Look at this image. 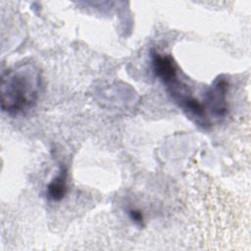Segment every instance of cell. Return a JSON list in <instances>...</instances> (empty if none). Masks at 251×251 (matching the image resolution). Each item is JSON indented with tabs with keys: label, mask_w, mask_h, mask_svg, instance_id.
<instances>
[{
	"label": "cell",
	"mask_w": 251,
	"mask_h": 251,
	"mask_svg": "<svg viewBox=\"0 0 251 251\" xmlns=\"http://www.w3.org/2000/svg\"><path fill=\"white\" fill-rule=\"evenodd\" d=\"M40 74L31 64L9 70L1 79V108L9 114H19L31 108L37 101Z\"/></svg>",
	"instance_id": "obj_1"
},
{
	"label": "cell",
	"mask_w": 251,
	"mask_h": 251,
	"mask_svg": "<svg viewBox=\"0 0 251 251\" xmlns=\"http://www.w3.org/2000/svg\"><path fill=\"white\" fill-rule=\"evenodd\" d=\"M226 92H227L226 80L222 77L217 78L214 81V83L211 85V87L208 89L207 93L205 94V99L202 102L206 112V116L208 112L213 117V119H220L226 114L227 112Z\"/></svg>",
	"instance_id": "obj_2"
},
{
	"label": "cell",
	"mask_w": 251,
	"mask_h": 251,
	"mask_svg": "<svg viewBox=\"0 0 251 251\" xmlns=\"http://www.w3.org/2000/svg\"><path fill=\"white\" fill-rule=\"evenodd\" d=\"M152 65L156 76H158L167 86L178 79L176 66L172 57L153 51Z\"/></svg>",
	"instance_id": "obj_3"
},
{
	"label": "cell",
	"mask_w": 251,
	"mask_h": 251,
	"mask_svg": "<svg viewBox=\"0 0 251 251\" xmlns=\"http://www.w3.org/2000/svg\"><path fill=\"white\" fill-rule=\"evenodd\" d=\"M68 171L66 167H61L59 174L47 185V196L53 201H60L67 193Z\"/></svg>",
	"instance_id": "obj_4"
},
{
	"label": "cell",
	"mask_w": 251,
	"mask_h": 251,
	"mask_svg": "<svg viewBox=\"0 0 251 251\" xmlns=\"http://www.w3.org/2000/svg\"><path fill=\"white\" fill-rule=\"evenodd\" d=\"M128 215H129L130 220H131L132 222H134L136 225H138V226H142V225H143L144 218H143L142 213H141L139 210H137V209H131V210H129Z\"/></svg>",
	"instance_id": "obj_5"
}]
</instances>
